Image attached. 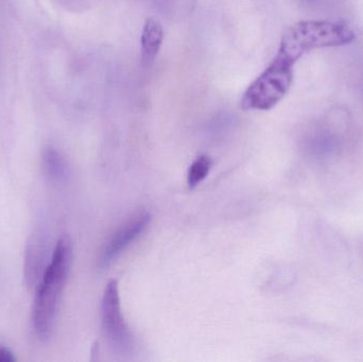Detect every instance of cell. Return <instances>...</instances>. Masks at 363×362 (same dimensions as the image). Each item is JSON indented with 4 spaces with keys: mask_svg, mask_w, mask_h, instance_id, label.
<instances>
[{
    "mask_svg": "<svg viewBox=\"0 0 363 362\" xmlns=\"http://www.w3.org/2000/svg\"><path fill=\"white\" fill-rule=\"evenodd\" d=\"M354 40L355 33L342 23L324 21L294 23L284 33L274 59L245 89L241 108L262 112L272 110L289 91L294 65L305 53L313 49L343 46Z\"/></svg>",
    "mask_w": 363,
    "mask_h": 362,
    "instance_id": "1",
    "label": "cell"
},
{
    "mask_svg": "<svg viewBox=\"0 0 363 362\" xmlns=\"http://www.w3.org/2000/svg\"><path fill=\"white\" fill-rule=\"evenodd\" d=\"M72 263V242L68 237H62L38 285L32 307L34 333L43 341L52 334Z\"/></svg>",
    "mask_w": 363,
    "mask_h": 362,
    "instance_id": "2",
    "label": "cell"
},
{
    "mask_svg": "<svg viewBox=\"0 0 363 362\" xmlns=\"http://www.w3.org/2000/svg\"><path fill=\"white\" fill-rule=\"evenodd\" d=\"M101 323L102 331L113 350L121 355L131 354L134 339L121 312L116 280L110 281L104 290L101 301Z\"/></svg>",
    "mask_w": 363,
    "mask_h": 362,
    "instance_id": "3",
    "label": "cell"
},
{
    "mask_svg": "<svg viewBox=\"0 0 363 362\" xmlns=\"http://www.w3.org/2000/svg\"><path fill=\"white\" fill-rule=\"evenodd\" d=\"M151 216L149 213H140L125 222L108 240L106 248L102 251L100 265L106 268L116 261L149 227Z\"/></svg>",
    "mask_w": 363,
    "mask_h": 362,
    "instance_id": "4",
    "label": "cell"
},
{
    "mask_svg": "<svg viewBox=\"0 0 363 362\" xmlns=\"http://www.w3.org/2000/svg\"><path fill=\"white\" fill-rule=\"evenodd\" d=\"M163 42V26L157 19H147L140 35V53H142V61L145 65L150 66L155 63Z\"/></svg>",
    "mask_w": 363,
    "mask_h": 362,
    "instance_id": "5",
    "label": "cell"
},
{
    "mask_svg": "<svg viewBox=\"0 0 363 362\" xmlns=\"http://www.w3.org/2000/svg\"><path fill=\"white\" fill-rule=\"evenodd\" d=\"M211 166H213V162L207 155H200V157H196L190 165L189 169H188V187L190 189H194L198 185H200L208 176Z\"/></svg>",
    "mask_w": 363,
    "mask_h": 362,
    "instance_id": "6",
    "label": "cell"
},
{
    "mask_svg": "<svg viewBox=\"0 0 363 362\" xmlns=\"http://www.w3.org/2000/svg\"><path fill=\"white\" fill-rule=\"evenodd\" d=\"M45 167L48 174L55 178H61L65 174V163L55 149L48 148L44 152Z\"/></svg>",
    "mask_w": 363,
    "mask_h": 362,
    "instance_id": "7",
    "label": "cell"
},
{
    "mask_svg": "<svg viewBox=\"0 0 363 362\" xmlns=\"http://www.w3.org/2000/svg\"><path fill=\"white\" fill-rule=\"evenodd\" d=\"M16 357L14 356L10 349L0 346V362H14Z\"/></svg>",
    "mask_w": 363,
    "mask_h": 362,
    "instance_id": "8",
    "label": "cell"
}]
</instances>
